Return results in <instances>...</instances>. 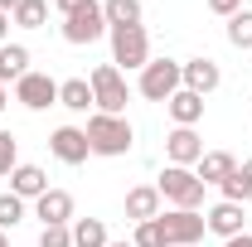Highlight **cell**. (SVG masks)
I'll use <instances>...</instances> for the list:
<instances>
[{
    "mask_svg": "<svg viewBox=\"0 0 252 247\" xmlns=\"http://www.w3.org/2000/svg\"><path fill=\"white\" fill-rule=\"evenodd\" d=\"M30 73V49L25 44H0V83L10 88V83H20Z\"/></svg>",
    "mask_w": 252,
    "mask_h": 247,
    "instance_id": "18",
    "label": "cell"
},
{
    "mask_svg": "<svg viewBox=\"0 0 252 247\" xmlns=\"http://www.w3.org/2000/svg\"><path fill=\"white\" fill-rule=\"evenodd\" d=\"M165 112H170L175 126H199V122H204V97L189 93V88H180V93L165 102Z\"/></svg>",
    "mask_w": 252,
    "mask_h": 247,
    "instance_id": "15",
    "label": "cell"
},
{
    "mask_svg": "<svg viewBox=\"0 0 252 247\" xmlns=\"http://www.w3.org/2000/svg\"><path fill=\"white\" fill-rule=\"evenodd\" d=\"M165 155H170V165L194 170V165L204 160V141H199V131H194V126H175V131L165 136Z\"/></svg>",
    "mask_w": 252,
    "mask_h": 247,
    "instance_id": "9",
    "label": "cell"
},
{
    "mask_svg": "<svg viewBox=\"0 0 252 247\" xmlns=\"http://www.w3.org/2000/svg\"><path fill=\"white\" fill-rule=\"evenodd\" d=\"M180 83H185L189 93H199V97H209V93H219V83H223V73H219V63L214 59H189L185 68H180Z\"/></svg>",
    "mask_w": 252,
    "mask_h": 247,
    "instance_id": "10",
    "label": "cell"
},
{
    "mask_svg": "<svg viewBox=\"0 0 252 247\" xmlns=\"http://www.w3.org/2000/svg\"><path fill=\"white\" fill-rule=\"evenodd\" d=\"M209 10H214V15H223V20H233V15L243 10V0H209Z\"/></svg>",
    "mask_w": 252,
    "mask_h": 247,
    "instance_id": "30",
    "label": "cell"
},
{
    "mask_svg": "<svg viewBox=\"0 0 252 247\" xmlns=\"http://www.w3.org/2000/svg\"><path fill=\"white\" fill-rule=\"evenodd\" d=\"M160 199L165 204H175V209H204V180L194 175V170H185V165H165V175L156 180Z\"/></svg>",
    "mask_w": 252,
    "mask_h": 247,
    "instance_id": "2",
    "label": "cell"
},
{
    "mask_svg": "<svg viewBox=\"0 0 252 247\" xmlns=\"http://www.w3.org/2000/svg\"><path fill=\"white\" fill-rule=\"evenodd\" d=\"M136 247H165V228H160V218H151V223H136V238H131Z\"/></svg>",
    "mask_w": 252,
    "mask_h": 247,
    "instance_id": "26",
    "label": "cell"
},
{
    "mask_svg": "<svg viewBox=\"0 0 252 247\" xmlns=\"http://www.w3.org/2000/svg\"><path fill=\"white\" fill-rule=\"evenodd\" d=\"M97 0H54V10H59L63 20H68V15H83V10H93Z\"/></svg>",
    "mask_w": 252,
    "mask_h": 247,
    "instance_id": "29",
    "label": "cell"
},
{
    "mask_svg": "<svg viewBox=\"0 0 252 247\" xmlns=\"http://www.w3.org/2000/svg\"><path fill=\"white\" fill-rule=\"evenodd\" d=\"M165 199H160V189L156 185H136V189H126V218H136V223H151V218H160L165 209H160Z\"/></svg>",
    "mask_w": 252,
    "mask_h": 247,
    "instance_id": "13",
    "label": "cell"
},
{
    "mask_svg": "<svg viewBox=\"0 0 252 247\" xmlns=\"http://www.w3.org/2000/svg\"><path fill=\"white\" fill-rule=\"evenodd\" d=\"M243 204H228V199H223V204H214V209H209V214H204V223H209V233H219L223 243H228V238H238V233H243Z\"/></svg>",
    "mask_w": 252,
    "mask_h": 247,
    "instance_id": "14",
    "label": "cell"
},
{
    "mask_svg": "<svg viewBox=\"0 0 252 247\" xmlns=\"http://www.w3.org/2000/svg\"><path fill=\"white\" fill-rule=\"evenodd\" d=\"M5 102H10V93H5V83H0V112H5Z\"/></svg>",
    "mask_w": 252,
    "mask_h": 247,
    "instance_id": "35",
    "label": "cell"
},
{
    "mask_svg": "<svg viewBox=\"0 0 252 247\" xmlns=\"http://www.w3.org/2000/svg\"><path fill=\"white\" fill-rule=\"evenodd\" d=\"M49 151H54V160H63V165H83V160L93 155V146H88V131H83V126H59V131L49 136Z\"/></svg>",
    "mask_w": 252,
    "mask_h": 247,
    "instance_id": "8",
    "label": "cell"
},
{
    "mask_svg": "<svg viewBox=\"0 0 252 247\" xmlns=\"http://www.w3.org/2000/svg\"><path fill=\"white\" fill-rule=\"evenodd\" d=\"M34 218L44 228H59V223H73V194L68 189H44L34 199Z\"/></svg>",
    "mask_w": 252,
    "mask_h": 247,
    "instance_id": "11",
    "label": "cell"
},
{
    "mask_svg": "<svg viewBox=\"0 0 252 247\" xmlns=\"http://www.w3.org/2000/svg\"><path fill=\"white\" fill-rule=\"evenodd\" d=\"M44 20H49V0H20L10 15V25H20V30H44Z\"/></svg>",
    "mask_w": 252,
    "mask_h": 247,
    "instance_id": "22",
    "label": "cell"
},
{
    "mask_svg": "<svg viewBox=\"0 0 252 247\" xmlns=\"http://www.w3.org/2000/svg\"><path fill=\"white\" fill-rule=\"evenodd\" d=\"M223 247H252V233H238V238H228Z\"/></svg>",
    "mask_w": 252,
    "mask_h": 247,
    "instance_id": "31",
    "label": "cell"
},
{
    "mask_svg": "<svg viewBox=\"0 0 252 247\" xmlns=\"http://www.w3.org/2000/svg\"><path fill=\"white\" fill-rule=\"evenodd\" d=\"M39 247H73V228H68V223L44 228V233H39Z\"/></svg>",
    "mask_w": 252,
    "mask_h": 247,
    "instance_id": "28",
    "label": "cell"
},
{
    "mask_svg": "<svg viewBox=\"0 0 252 247\" xmlns=\"http://www.w3.org/2000/svg\"><path fill=\"white\" fill-rule=\"evenodd\" d=\"M59 107H68V112H88V107H97V102H93V83H88V78H68V83H59Z\"/></svg>",
    "mask_w": 252,
    "mask_h": 247,
    "instance_id": "19",
    "label": "cell"
},
{
    "mask_svg": "<svg viewBox=\"0 0 252 247\" xmlns=\"http://www.w3.org/2000/svg\"><path fill=\"white\" fill-rule=\"evenodd\" d=\"M15 5H20V0H0V10H5V15H15Z\"/></svg>",
    "mask_w": 252,
    "mask_h": 247,
    "instance_id": "34",
    "label": "cell"
},
{
    "mask_svg": "<svg viewBox=\"0 0 252 247\" xmlns=\"http://www.w3.org/2000/svg\"><path fill=\"white\" fill-rule=\"evenodd\" d=\"M180 68H185V63H175V59H151L141 68V83H136L141 97H146V102H170V97L185 88V83H180Z\"/></svg>",
    "mask_w": 252,
    "mask_h": 247,
    "instance_id": "5",
    "label": "cell"
},
{
    "mask_svg": "<svg viewBox=\"0 0 252 247\" xmlns=\"http://www.w3.org/2000/svg\"><path fill=\"white\" fill-rule=\"evenodd\" d=\"M107 247H136V243H107Z\"/></svg>",
    "mask_w": 252,
    "mask_h": 247,
    "instance_id": "36",
    "label": "cell"
},
{
    "mask_svg": "<svg viewBox=\"0 0 252 247\" xmlns=\"http://www.w3.org/2000/svg\"><path fill=\"white\" fill-rule=\"evenodd\" d=\"M0 44H10V15L0 10Z\"/></svg>",
    "mask_w": 252,
    "mask_h": 247,
    "instance_id": "32",
    "label": "cell"
},
{
    "mask_svg": "<svg viewBox=\"0 0 252 247\" xmlns=\"http://www.w3.org/2000/svg\"><path fill=\"white\" fill-rule=\"evenodd\" d=\"M83 131H88V146H93V155H107V160L126 155V151H131V141H136L131 122H126V117H107V112H93Z\"/></svg>",
    "mask_w": 252,
    "mask_h": 247,
    "instance_id": "1",
    "label": "cell"
},
{
    "mask_svg": "<svg viewBox=\"0 0 252 247\" xmlns=\"http://www.w3.org/2000/svg\"><path fill=\"white\" fill-rule=\"evenodd\" d=\"M219 189H223V199H228V204H248V199H252V189L243 185V175H238V170H233V175H228Z\"/></svg>",
    "mask_w": 252,
    "mask_h": 247,
    "instance_id": "27",
    "label": "cell"
},
{
    "mask_svg": "<svg viewBox=\"0 0 252 247\" xmlns=\"http://www.w3.org/2000/svg\"><path fill=\"white\" fill-rule=\"evenodd\" d=\"M233 170H238V160H233L228 151H204V160L194 165V175H199L204 185H223Z\"/></svg>",
    "mask_w": 252,
    "mask_h": 247,
    "instance_id": "16",
    "label": "cell"
},
{
    "mask_svg": "<svg viewBox=\"0 0 252 247\" xmlns=\"http://www.w3.org/2000/svg\"><path fill=\"white\" fill-rule=\"evenodd\" d=\"M73 247H107V223L102 218H73Z\"/></svg>",
    "mask_w": 252,
    "mask_h": 247,
    "instance_id": "21",
    "label": "cell"
},
{
    "mask_svg": "<svg viewBox=\"0 0 252 247\" xmlns=\"http://www.w3.org/2000/svg\"><path fill=\"white\" fill-rule=\"evenodd\" d=\"M160 228H165V247H194L209 233L204 214H194V209H170V214H160Z\"/></svg>",
    "mask_w": 252,
    "mask_h": 247,
    "instance_id": "6",
    "label": "cell"
},
{
    "mask_svg": "<svg viewBox=\"0 0 252 247\" xmlns=\"http://www.w3.org/2000/svg\"><path fill=\"white\" fill-rule=\"evenodd\" d=\"M88 83H93V102H97V112H107V117H122V112H126V97H131V88H126V73L117 68V63H97Z\"/></svg>",
    "mask_w": 252,
    "mask_h": 247,
    "instance_id": "3",
    "label": "cell"
},
{
    "mask_svg": "<svg viewBox=\"0 0 252 247\" xmlns=\"http://www.w3.org/2000/svg\"><path fill=\"white\" fill-rule=\"evenodd\" d=\"M102 20H107V30L141 25V0H102Z\"/></svg>",
    "mask_w": 252,
    "mask_h": 247,
    "instance_id": "20",
    "label": "cell"
},
{
    "mask_svg": "<svg viewBox=\"0 0 252 247\" xmlns=\"http://www.w3.org/2000/svg\"><path fill=\"white\" fill-rule=\"evenodd\" d=\"M228 44L233 49H252V10H238L228 20Z\"/></svg>",
    "mask_w": 252,
    "mask_h": 247,
    "instance_id": "23",
    "label": "cell"
},
{
    "mask_svg": "<svg viewBox=\"0 0 252 247\" xmlns=\"http://www.w3.org/2000/svg\"><path fill=\"white\" fill-rule=\"evenodd\" d=\"M20 165V141L10 131H0V180H10V170Z\"/></svg>",
    "mask_w": 252,
    "mask_h": 247,
    "instance_id": "25",
    "label": "cell"
},
{
    "mask_svg": "<svg viewBox=\"0 0 252 247\" xmlns=\"http://www.w3.org/2000/svg\"><path fill=\"white\" fill-rule=\"evenodd\" d=\"M20 218H25V199L5 189V194H0V233H5V228H15Z\"/></svg>",
    "mask_w": 252,
    "mask_h": 247,
    "instance_id": "24",
    "label": "cell"
},
{
    "mask_svg": "<svg viewBox=\"0 0 252 247\" xmlns=\"http://www.w3.org/2000/svg\"><path fill=\"white\" fill-rule=\"evenodd\" d=\"M0 247H10V238H5V233H0Z\"/></svg>",
    "mask_w": 252,
    "mask_h": 247,
    "instance_id": "37",
    "label": "cell"
},
{
    "mask_svg": "<svg viewBox=\"0 0 252 247\" xmlns=\"http://www.w3.org/2000/svg\"><path fill=\"white\" fill-rule=\"evenodd\" d=\"M44 189H49V180H44L39 165H15V170H10V194H20V199H39Z\"/></svg>",
    "mask_w": 252,
    "mask_h": 247,
    "instance_id": "17",
    "label": "cell"
},
{
    "mask_svg": "<svg viewBox=\"0 0 252 247\" xmlns=\"http://www.w3.org/2000/svg\"><path fill=\"white\" fill-rule=\"evenodd\" d=\"M15 102L20 107H30V112H44V107H59V83L49 78V73H25L20 83H15Z\"/></svg>",
    "mask_w": 252,
    "mask_h": 247,
    "instance_id": "7",
    "label": "cell"
},
{
    "mask_svg": "<svg viewBox=\"0 0 252 247\" xmlns=\"http://www.w3.org/2000/svg\"><path fill=\"white\" fill-rule=\"evenodd\" d=\"M102 34H107L102 5H93V10H83V15H68V20H63V39H68V44H97Z\"/></svg>",
    "mask_w": 252,
    "mask_h": 247,
    "instance_id": "12",
    "label": "cell"
},
{
    "mask_svg": "<svg viewBox=\"0 0 252 247\" xmlns=\"http://www.w3.org/2000/svg\"><path fill=\"white\" fill-rule=\"evenodd\" d=\"M238 175H243V185L252 189V160H243V165H238Z\"/></svg>",
    "mask_w": 252,
    "mask_h": 247,
    "instance_id": "33",
    "label": "cell"
},
{
    "mask_svg": "<svg viewBox=\"0 0 252 247\" xmlns=\"http://www.w3.org/2000/svg\"><path fill=\"white\" fill-rule=\"evenodd\" d=\"M107 39H112V63H117L122 73L146 68V63H151V34H146V25H122V30H107Z\"/></svg>",
    "mask_w": 252,
    "mask_h": 247,
    "instance_id": "4",
    "label": "cell"
}]
</instances>
